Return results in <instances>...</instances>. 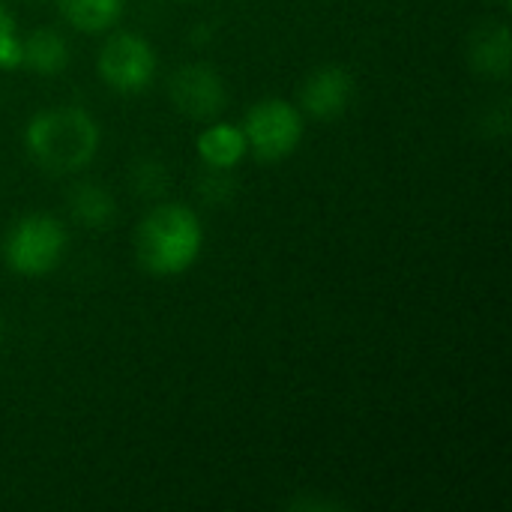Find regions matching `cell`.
Returning a JSON list of instances; mask_svg holds the SVG:
<instances>
[{"instance_id": "1", "label": "cell", "mask_w": 512, "mask_h": 512, "mask_svg": "<svg viewBox=\"0 0 512 512\" xmlns=\"http://www.w3.org/2000/svg\"><path fill=\"white\" fill-rule=\"evenodd\" d=\"M30 159L48 174H78L96 159L99 123L75 105H54L39 111L24 129Z\"/></svg>"}, {"instance_id": "2", "label": "cell", "mask_w": 512, "mask_h": 512, "mask_svg": "<svg viewBox=\"0 0 512 512\" xmlns=\"http://www.w3.org/2000/svg\"><path fill=\"white\" fill-rule=\"evenodd\" d=\"M204 249V228L195 210L183 204H156L135 231L138 264L159 279L186 273Z\"/></svg>"}, {"instance_id": "3", "label": "cell", "mask_w": 512, "mask_h": 512, "mask_svg": "<svg viewBox=\"0 0 512 512\" xmlns=\"http://www.w3.org/2000/svg\"><path fill=\"white\" fill-rule=\"evenodd\" d=\"M66 228L51 213L21 216L3 240V261L24 279L48 276L66 255Z\"/></svg>"}, {"instance_id": "4", "label": "cell", "mask_w": 512, "mask_h": 512, "mask_svg": "<svg viewBox=\"0 0 512 512\" xmlns=\"http://www.w3.org/2000/svg\"><path fill=\"white\" fill-rule=\"evenodd\" d=\"M303 129H306V120H303L300 105L279 99V96H267L255 102L243 117L246 144L261 162L288 159L300 147Z\"/></svg>"}, {"instance_id": "5", "label": "cell", "mask_w": 512, "mask_h": 512, "mask_svg": "<svg viewBox=\"0 0 512 512\" xmlns=\"http://www.w3.org/2000/svg\"><path fill=\"white\" fill-rule=\"evenodd\" d=\"M156 48L141 36V33H114L105 39L99 57H96V69L99 78L117 90V93H141L150 87L153 75H156Z\"/></svg>"}, {"instance_id": "6", "label": "cell", "mask_w": 512, "mask_h": 512, "mask_svg": "<svg viewBox=\"0 0 512 512\" xmlns=\"http://www.w3.org/2000/svg\"><path fill=\"white\" fill-rule=\"evenodd\" d=\"M168 96H171V105L192 120H210L228 102V90H225L222 75L207 63L180 66L168 78Z\"/></svg>"}, {"instance_id": "7", "label": "cell", "mask_w": 512, "mask_h": 512, "mask_svg": "<svg viewBox=\"0 0 512 512\" xmlns=\"http://www.w3.org/2000/svg\"><path fill=\"white\" fill-rule=\"evenodd\" d=\"M354 96L357 81L345 66H321L300 87V111L315 120H336L354 105Z\"/></svg>"}, {"instance_id": "8", "label": "cell", "mask_w": 512, "mask_h": 512, "mask_svg": "<svg viewBox=\"0 0 512 512\" xmlns=\"http://www.w3.org/2000/svg\"><path fill=\"white\" fill-rule=\"evenodd\" d=\"M195 147L201 162L213 171H231L249 153L243 126L237 123H210L207 129H201Z\"/></svg>"}, {"instance_id": "9", "label": "cell", "mask_w": 512, "mask_h": 512, "mask_svg": "<svg viewBox=\"0 0 512 512\" xmlns=\"http://www.w3.org/2000/svg\"><path fill=\"white\" fill-rule=\"evenodd\" d=\"M69 63V42L54 27H36L21 36V66L36 75H57Z\"/></svg>"}, {"instance_id": "10", "label": "cell", "mask_w": 512, "mask_h": 512, "mask_svg": "<svg viewBox=\"0 0 512 512\" xmlns=\"http://www.w3.org/2000/svg\"><path fill=\"white\" fill-rule=\"evenodd\" d=\"M471 63L477 72L492 75V78H507L510 75V27L507 24H486L474 33L471 39Z\"/></svg>"}, {"instance_id": "11", "label": "cell", "mask_w": 512, "mask_h": 512, "mask_svg": "<svg viewBox=\"0 0 512 512\" xmlns=\"http://www.w3.org/2000/svg\"><path fill=\"white\" fill-rule=\"evenodd\" d=\"M69 213L78 225L99 231V228H111L117 219V201L108 189L96 186V183H81L69 192Z\"/></svg>"}, {"instance_id": "12", "label": "cell", "mask_w": 512, "mask_h": 512, "mask_svg": "<svg viewBox=\"0 0 512 512\" xmlns=\"http://www.w3.org/2000/svg\"><path fill=\"white\" fill-rule=\"evenodd\" d=\"M60 15L81 33H105L123 15V0H57Z\"/></svg>"}, {"instance_id": "13", "label": "cell", "mask_w": 512, "mask_h": 512, "mask_svg": "<svg viewBox=\"0 0 512 512\" xmlns=\"http://www.w3.org/2000/svg\"><path fill=\"white\" fill-rule=\"evenodd\" d=\"M21 66V33L15 27V18L0 3V69Z\"/></svg>"}, {"instance_id": "14", "label": "cell", "mask_w": 512, "mask_h": 512, "mask_svg": "<svg viewBox=\"0 0 512 512\" xmlns=\"http://www.w3.org/2000/svg\"><path fill=\"white\" fill-rule=\"evenodd\" d=\"M165 168L156 159H144L135 165V189L147 198H159L165 192Z\"/></svg>"}, {"instance_id": "15", "label": "cell", "mask_w": 512, "mask_h": 512, "mask_svg": "<svg viewBox=\"0 0 512 512\" xmlns=\"http://www.w3.org/2000/svg\"><path fill=\"white\" fill-rule=\"evenodd\" d=\"M0 339H3V321H0Z\"/></svg>"}, {"instance_id": "16", "label": "cell", "mask_w": 512, "mask_h": 512, "mask_svg": "<svg viewBox=\"0 0 512 512\" xmlns=\"http://www.w3.org/2000/svg\"><path fill=\"white\" fill-rule=\"evenodd\" d=\"M501 3H510V0H501Z\"/></svg>"}]
</instances>
